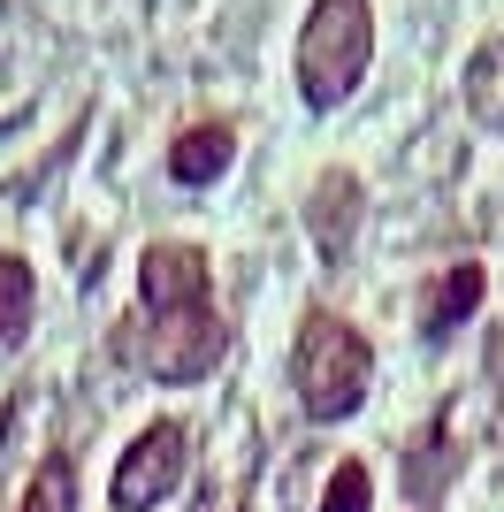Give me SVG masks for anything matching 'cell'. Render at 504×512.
<instances>
[{
  "label": "cell",
  "mask_w": 504,
  "mask_h": 512,
  "mask_svg": "<svg viewBox=\"0 0 504 512\" xmlns=\"http://www.w3.org/2000/svg\"><path fill=\"white\" fill-rule=\"evenodd\" d=\"M16 512H77V467H69L62 451H54V459L31 474V490H23Z\"/></svg>",
  "instance_id": "11"
},
{
  "label": "cell",
  "mask_w": 504,
  "mask_h": 512,
  "mask_svg": "<svg viewBox=\"0 0 504 512\" xmlns=\"http://www.w3.org/2000/svg\"><path fill=\"white\" fill-rule=\"evenodd\" d=\"M184 459H191V436L184 421H153L138 444L123 451V467H115V482H107V497H115V512H153L176 482H184Z\"/></svg>",
  "instance_id": "4"
},
{
  "label": "cell",
  "mask_w": 504,
  "mask_h": 512,
  "mask_svg": "<svg viewBox=\"0 0 504 512\" xmlns=\"http://www.w3.org/2000/svg\"><path fill=\"white\" fill-rule=\"evenodd\" d=\"M367 505H375V474L359 467V459H344L329 474V490H321V512H367Z\"/></svg>",
  "instance_id": "12"
},
{
  "label": "cell",
  "mask_w": 504,
  "mask_h": 512,
  "mask_svg": "<svg viewBox=\"0 0 504 512\" xmlns=\"http://www.w3.org/2000/svg\"><path fill=\"white\" fill-rule=\"evenodd\" d=\"M31 306H39V283H31V260L0 253V344H16L31 329Z\"/></svg>",
  "instance_id": "10"
},
{
  "label": "cell",
  "mask_w": 504,
  "mask_h": 512,
  "mask_svg": "<svg viewBox=\"0 0 504 512\" xmlns=\"http://www.w3.org/2000/svg\"><path fill=\"white\" fill-rule=\"evenodd\" d=\"M459 100H466V115H474V130H504V31L466 54Z\"/></svg>",
  "instance_id": "7"
},
{
  "label": "cell",
  "mask_w": 504,
  "mask_h": 512,
  "mask_svg": "<svg viewBox=\"0 0 504 512\" xmlns=\"http://www.w3.org/2000/svg\"><path fill=\"white\" fill-rule=\"evenodd\" d=\"M146 375H161V383H199V375H214L222 367V352H230V329H222V314L214 306H176V314H146Z\"/></svg>",
  "instance_id": "3"
},
{
  "label": "cell",
  "mask_w": 504,
  "mask_h": 512,
  "mask_svg": "<svg viewBox=\"0 0 504 512\" xmlns=\"http://www.w3.org/2000/svg\"><path fill=\"white\" fill-rule=\"evenodd\" d=\"M291 383H298V406L314 413V421H344V413L367 406L375 344L336 314H306V329H298V344H291Z\"/></svg>",
  "instance_id": "2"
},
{
  "label": "cell",
  "mask_w": 504,
  "mask_h": 512,
  "mask_svg": "<svg viewBox=\"0 0 504 512\" xmlns=\"http://www.w3.org/2000/svg\"><path fill=\"white\" fill-rule=\"evenodd\" d=\"M474 306H482V268H474V260H459V268H443V283L428 291L420 329H428V337H451V329H459Z\"/></svg>",
  "instance_id": "9"
},
{
  "label": "cell",
  "mask_w": 504,
  "mask_h": 512,
  "mask_svg": "<svg viewBox=\"0 0 504 512\" xmlns=\"http://www.w3.org/2000/svg\"><path fill=\"white\" fill-rule=\"evenodd\" d=\"M375 69V8L367 0H314L298 23V100L329 115Z\"/></svg>",
  "instance_id": "1"
},
{
  "label": "cell",
  "mask_w": 504,
  "mask_h": 512,
  "mask_svg": "<svg viewBox=\"0 0 504 512\" xmlns=\"http://www.w3.org/2000/svg\"><path fill=\"white\" fill-rule=\"evenodd\" d=\"M306 230H314V245L329 260L352 253V230H359V176L352 169H329L314 184V199H306Z\"/></svg>",
  "instance_id": "6"
},
{
  "label": "cell",
  "mask_w": 504,
  "mask_h": 512,
  "mask_svg": "<svg viewBox=\"0 0 504 512\" xmlns=\"http://www.w3.org/2000/svg\"><path fill=\"white\" fill-rule=\"evenodd\" d=\"M138 299L146 314H176V306H214V276L199 245H146L138 260Z\"/></svg>",
  "instance_id": "5"
},
{
  "label": "cell",
  "mask_w": 504,
  "mask_h": 512,
  "mask_svg": "<svg viewBox=\"0 0 504 512\" xmlns=\"http://www.w3.org/2000/svg\"><path fill=\"white\" fill-rule=\"evenodd\" d=\"M230 153H237L230 123H199V130H184V138L168 146V176H176V184H191V192H207L214 176L230 169Z\"/></svg>",
  "instance_id": "8"
}]
</instances>
